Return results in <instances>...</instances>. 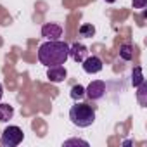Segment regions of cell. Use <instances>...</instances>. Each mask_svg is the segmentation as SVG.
<instances>
[{
	"mask_svg": "<svg viewBox=\"0 0 147 147\" xmlns=\"http://www.w3.org/2000/svg\"><path fill=\"white\" fill-rule=\"evenodd\" d=\"M119 55H121V59H125V61H131V59H133V47L128 45V43L121 45V49H119Z\"/></svg>",
	"mask_w": 147,
	"mask_h": 147,
	"instance_id": "7c38bea8",
	"label": "cell"
},
{
	"mask_svg": "<svg viewBox=\"0 0 147 147\" xmlns=\"http://www.w3.org/2000/svg\"><path fill=\"white\" fill-rule=\"evenodd\" d=\"M14 116V107L9 104H0V121H9Z\"/></svg>",
	"mask_w": 147,
	"mask_h": 147,
	"instance_id": "9c48e42d",
	"label": "cell"
},
{
	"mask_svg": "<svg viewBox=\"0 0 147 147\" xmlns=\"http://www.w3.org/2000/svg\"><path fill=\"white\" fill-rule=\"evenodd\" d=\"M142 82H145L144 73H142V67H140V66H135V67H133V73H131V85L137 88Z\"/></svg>",
	"mask_w": 147,
	"mask_h": 147,
	"instance_id": "30bf717a",
	"label": "cell"
},
{
	"mask_svg": "<svg viewBox=\"0 0 147 147\" xmlns=\"http://www.w3.org/2000/svg\"><path fill=\"white\" fill-rule=\"evenodd\" d=\"M147 5V0H133V7L135 9H144Z\"/></svg>",
	"mask_w": 147,
	"mask_h": 147,
	"instance_id": "2e32d148",
	"label": "cell"
},
{
	"mask_svg": "<svg viewBox=\"0 0 147 147\" xmlns=\"http://www.w3.org/2000/svg\"><path fill=\"white\" fill-rule=\"evenodd\" d=\"M78 33H80V36L82 38H92L94 35H95V26L94 24H82L80 26V30H78Z\"/></svg>",
	"mask_w": 147,
	"mask_h": 147,
	"instance_id": "8fae6325",
	"label": "cell"
},
{
	"mask_svg": "<svg viewBox=\"0 0 147 147\" xmlns=\"http://www.w3.org/2000/svg\"><path fill=\"white\" fill-rule=\"evenodd\" d=\"M73 144H82V145H88V142L85 140H80V138H71V140H66L64 145H73Z\"/></svg>",
	"mask_w": 147,
	"mask_h": 147,
	"instance_id": "9a60e30c",
	"label": "cell"
},
{
	"mask_svg": "<svg viewBox=\"0 0 147 147\" xmlns=\"http://www.w3.org/2000/svg\"><path fill=\"white\" fill-rule=\"evenodd\" d=\"M66 67L61 64V66H50L49 69H47V78L52 82V83H61V82H64L66 80Z\"/></svg>",
	"mask_w": 147,
	"mask_h": 147,
	"instance_id": "52a82bcc",
	"label": "cell"
},
{
	"mask_svg": "<svg viewBox=\"0 0 147 147\" xmlns=\"http://www.w3.org/2000/svg\"><path fill=\"white\" fill-rule=\"evenodd\" d=\"M24 138V133L19 126H7L4 131H2V137H0V144L4 147H16L23 142Z\"/></svg>",
	"mask_w": 147,
	"mask_h": 147,
	"instance_id": "3957f363",
	"label": "cell"
},
{
	"mask_svg": "<svg viewBox=\"0 0 147 147\" xmlns=\"http://www.w3.org/2000/svg\"><path fill=\"white\" fill-rule=\"evenodd\" d=\"M67 59H69V45L66 42L47 40L38 47V61L47 67L66 64Z\"/></svg>",
	"mask_w": 147,
	"mask_h": 147,
	"instance_id": "6da1fadb",
	"label": "cell"
},
{
	"mask_svg": "<svg viewBox=\"0 0 147 147\" xmlns=\"http://www.w3.org/2000/svg\"><path fill=\"white\" fill-rule=\"evenodd\" d=\"M88 55V49L83 45V43H73L71 47H69V57L73 59V61H76V62H83L85 61V57Z\"/></svg>",
	"mask_w": 147,
	"mask_h": 147,
	"instance_id": "ba28073f",
	"label": "cell"
},
{
	"mask_svg": "<svg viewBox=\"0 0 147 147\" xmlns=\"http://www.w3.org/2000/svg\"><path fill=\"white\" fill-rule=\"evenodd\" d=\"M106 2H107V4H114V2H116V0H106Z\"/></svg>",
	"mask_w": 147,
	"mask_h": 147,
	"instance_id": "ac0fdd59",
	"label": "cell"
},
{
	"mask_svg": "<svg viewBox=\"0 0 147 147\" xmlns=\"http://www.w3.org/2000/svg\"><path fill=\"white\" fill-rule=\"evenodd\" d=\"M69 119L75 126L87 128L95 121V109L88 104H75L69 109Z\"/></svg>",
	"mask_w": 147,
	"mask_h": 147,
	"instance_id": "7a4b0ae2",
	"label": "cell"
},
{
	"mask_svg": "<svg viewBox=\"0 0 147 147\" xmlns=\"http://www.w3.org/2000/svg\"><path fill=\"white\" fill-rule=\"evenodd\" d=\"M85 95V87H82V85H75L71 88V99H75V100H78V99H82Z\"/></svg>",
	"mask_w": 147,
	"mask_h": 147,
	"instance_id": "4fadbf2b",
	"label": "cell"
},
{
	"mask_svg": "<svg viewBox=\"0 0 147 147\" xmlns=\"http://www.w3.org/2000/svg\"><path fill=\"white\" fill-rule=\"evenodd\" d=\"M82 64H83L85 73H88V75H95V73H100L102 67H104L100 57H97V55H87L85 61H83Z\"/></svg>",
	"mask_w": 147,
	"mask_h": 147,
	"instance_id": "5b68a950",
	"label": "cell"
},
{
	"mask_svg": "<svg viewBox=\"0 0 147 147\" xmlns=\"http://www.w3.org/2000/svg\"><path fill=\"white\" fill-rule=\"evenodd\" d=\"M42 36L47 40H59L62 36V28L55 23H47L42 26Z\"/></svg>",
	"mask_w": 147,
	"mask_h": 147,
	"instance_id": "8992f818",
	"label": "cell"
},
{
	"mask_svg": "<svg viewBox=\"0 0 147 147\" xmlns=\"http://www.w3.org/2000/svg\"><path fill=\"white\" fill-rule=\"evenodd\" d=\"M104 94H106V83L100 82V80L92 82V83L85 88V95H87L90 100H99V99L104 97Z\"/></svg>",
	"mask_w": 147,
	"mask_h": 147,
	"instance_id": "277c9868",
	"label": "cell"
},
{
	"mask_svg": "<svg viewBox=\"0 0 147 147\" xmlns=\"http://www.w3.org/2000/svg\"><path fill=\"white\" fill-rule=\"evenodd\" d=\"M2 95H4V87H2V83H0V100H2Z\"/></svg>",
	"mask_w": 147,
	"mask_h": 147,
	"instance_id": "e0dca14e",
	"label": "cell"
},
{
	"mask_svg": "<svg viewBox=\"0 0 147 147\" xmlns=\"http://www.w3.org/2000/svg\"><path fill=\"white\" fill-rule=\"evenodd\" d=\"M137 88H138V94H137V95H138V102H140L142 106H145V97H144V95H145V90H147V85H145V82H142V83H140Z\"/></svg>",
	"mask_w": 147,
	"mask_h": 147,
	"instance_id": "5bb4252c",
	"label": "cell"
}]
</instances>
